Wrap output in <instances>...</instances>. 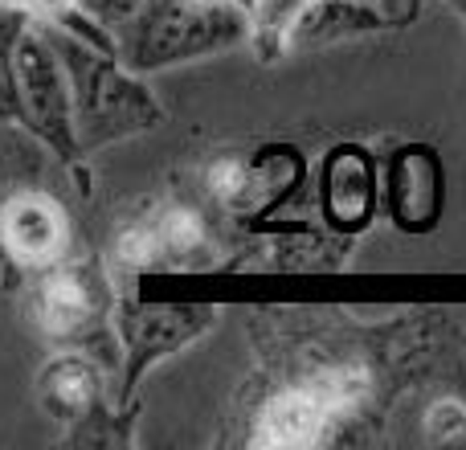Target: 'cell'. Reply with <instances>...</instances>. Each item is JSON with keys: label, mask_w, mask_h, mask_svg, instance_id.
Instances as JSON below:
<instances>
[{"label": "cell", "mask_w": 466, "mask_h": 450, "mask_svg": "<svg viewBox=\"0 0 466 450\" xmlns=\"http://www.w3.org/2000/svg\"><path fill=\"white\" fill-rule=\"evenodd\" d=\"M49 46L57 49L70 78V107H74V139H78V156H98L103 148L123 144L131 136L156 131L164 123L160 98L147 90L144 74L127 70L115 57V49L95 46L86 37L57 29V25H41Z\"/></svg>", "instance_id": "obj_1"}, {"label": "cell", "mask_w": 466, "mask_h": 450, "mask_svg": "<svg viewBox=\"0 0 466 450\" xmlns=\"http://www.w3.org/2000/svg\"><path fill=\"white\" fill-rule=\"evenodd\" d=\"M115 57L136 74H160L246 46V8L238 0H139L111 33Z\"/></svg>", "instance_id": "obj_2"}, {"label": "cell", "mask_w": 466, "mask_h": 450, "mask_svg": "<svg viewBox=\"0 0 466 450\" xmlns=\"http://www.w3.org/2000/svg\"><path fill=\"white\" fill-rule=\"evenodd\" d=\"M16 287L25 291V312L41 336L54 340L57 348H82L95 361H103L115 377V364H119L111 328L115 279L106 262L70 250L57 262L25 274Z\"/></svg>", "instance_id": "obj_3"}, {"label": "cell", "mask_w": 466, "mask_h": 450, "mask_svg": "<svg viewBox=\"0 0 466 450\" xmlns=\"http://www.w3.org/2000/svg\"><path fill=\"white\" fill-rule=\"evenodd\" d=\"M33 402L62 446H131V410L111 397V369L82 348H57L33 377Z\"/></svg>", "instance_id": "obj_4"}, {"label": "cell", "mask_w": 466, "mask_h": 450, "mask_svg": "<svg viewBox=\"0 0 466 450\" xmlns=\"http://www.w3.org/2000/svg\"><path fill=\"white\" fill-rule=\"evenodd\" d=\"M218 320L221 312L209 303H147L131 287L115 291L111 328H115V348H119V364H115L119 394H115V405L131 410L139 381L156 364L177 356L180 348L197 344L209 328H218Z\"/></svg>", "instance_id": "obj_5"}, {"label": "cell", "mask_w": 466, "mask_h": 450, "mask_svg": "<svg viewBox=\"0 0 466 450\" xmlns=\"http://www.w3.org/2000/svg\"><path fill=\"white\" fill-rule=\"evenodd\" d=\"M13 95H16V123L54 156L57 164L86 180L78 156V139H74V107H70V78L49 46L41 25H25L21 37L13 46Z\"/></svg>", "instance_id": "obj_6"}, {"label": "cell", "mask_w": 466, "mask_h": 450, "mask_svg": "<svg viewBox=\"0 0 466 450\" xmlns=\"http://www.w3.org/2000/svg\"><path fill=\"white\" fill-rule=\"evenodd\" d=\"M307 189H311V164L290 144H266L249 156H221L205 169V197L233 221H249L258 230Z\"/></svg>", "instance_id": "obj_7"}, {"label": "cell", "mask_w": 466, "mask_h": 450, "mask_svg": "<svg viewBox=\"0 0 466 450\" xmlns=\"http://www.w3.org/2000/svg\"><path fill=\"white\" fill-rule=\"evenodd\" d=\"M213 225L193 205H160L115 233L111 274L139 279L156 271H197L213 262Z\"/></svg>", "instance_id": "obj_8"}, {"label": "cell", "mask_w": 466, "mask_h": 450, "mask_svg": "<svg viewBox=\"0 0 466 450\" xmlns=\"http://www.w3.org/2000/svg\"><path fill=\"white\" fill-rule=\"evenodd\" d=\"M74 250V221L62 193L49 185L16 189L0 205V282L16 291L25 274L57 262Z\"/></svg>", "instance_id": "obj_9"}, {"label": "cell", "mask_w": 466, "mask_h": 450, "mask_svg": "<svg viewBox=\"0 0 466 450\" xmlns=\"http://www.w3.org/2000/svg\"><path fill=\"white\" fill-rule=\"evenodd\" d=\"M315 201L319 221L331 238H356L377 221L380 210V169L364 144H336L315 169Z\"/></svg>", "instance_id": "obj_10"}, {"label": "cell", "mask_w": 466, "mask_h": 450, "mask_svg": "<svg viewBox=\"0 0 466 450\" xmlns=\"http://www.w3.org/2000/svg\"><path fill=\"white\" fill-rule=\"evenodd\" d=\"M380 169V210L401 233H430L446 205V172L434 148L401 144L377 160Z\"/></svg>", "instance_id": "obj_11"}, {"label": "cell", "mask_w": 466, "mask_h": 450, "mask_svg": "<svg viewBox=\"0 0 466 450\" xmlns=\"http://www.w3.org/2000/svg\"><path fill=\"white\" fill-rule=\"evenodd\" d=\"M331 426H336V414L328 410V402L307 381H295V385L279 389L258 410L249 443L266 450H299V446L323 443Z\"/></svg>", "instance_id": "obj_12"}, {"label": "cell", "mask_w": 466, "mask_h": 450, "mask_svg": "<svg viewBox=\"0 0 466 450\" xmlns=\"http://www.w3.org/2000/svg\"><path fill=\"white\" fill-rule=\"evenodd\" d=\"M405 25L389 0H311L290 29L287 54H303V49H323L336 41H352L364 33H380Z\"/></svg>", "instance_id": "obj_13"}, {"label": "cell", "mask_w": 466, "mask_h": 450, "mask_svg": "<svg viewBox=\"0 0 466 450\" xmlns=\"http://www.w3.org/2000/svg\"><path fill=\"white\" fill-rule=\"evenodd\" d=\"M57 177H74V172L66 169V164H57L21 123L0 119V205H5L16 189H29V185L57 189Z\"/></svg>", "instance_id": "obj_14"}, {"label": "cell", "mask_w": 466, "mask_h": 450, "mask_svg": "<svg viewBox=\"0 0 466 450\" xmlns=\"http://www.w3.org/2000/svg\"><path fill=\"white\" fill-rule=\"evenodd\" d=\"M311 0H246V49L262 66L290 57V29Z\"/></svg>", "instance_id": "obj_15"}, {"label": "cell", "mask_w": 466, "mask_h": 450, "mask_svg": "<svg viewBox=\"0 0 466 450\" xmlns=\"http://www.w3.org/2000/svg\"><path fill=\"white\" fill-rule=\"evenodd\" d=\"M25 16L0 5V119L16 123V95H13V46L25 29Z\"/></svg>", "instance_id": "obj_16"}, {"label": "cell", "mask_w": 466, "mask_h": 450, "mask_svg": "<svg viewBox=\"0 0 466 450\" xmlns=\"http://www.w3.org/2000/svg\"><path fill=\"white\" fill-rule=\"evenodd\" d=\"M421 430H426V443H459V438H466V402H459V397L430 402Z\"/></svg>", "instance_id": "obj_17"}, {"label": "cell", "mask_w": 466, "mask_h": 450, "mask_svg": "<svg viewBox=\"0 0 466 450\" xmlns=\"http://www.w3.org/2000/svg\"><path fill=\"white\" fill-rule=\"evenodd\" d=\"M136 8H139V0H78V13L90 16V21H95L106 37H111V33L119 29V25L127 21Z\"/></svg>", "instance_id": "obj_18"}, {"label": "cell", "mask_w": 466, "mask_h": 450, "mask_svg": "<svg viewBox=\"0 0 466 450\" xmlns=\"http://www.w3.org/2000/svg\"><path fill=\"white\" fill-rule=\"evenodd\" d=\"M0 5L21 13L25 21H33V25H54V21H62L66 13H74L78 0H0Z\"/></svg>", "instance_id": "obj_19"}, {"label": "cell", "mask_w": 466, "mask_h": 450, "mask_svg": "<svg viewBox=\"0 0 466 450\" xmlns=\"http://www.w3.org/2000/svg\"><path fill=\"white\" fill-rule=\"evenodd\" d=\"M446 5H451V8H454V13H459V16H462V21H466V0H446Z\"/></svg>", "instance_id": "obj_20"}]
</instances>
